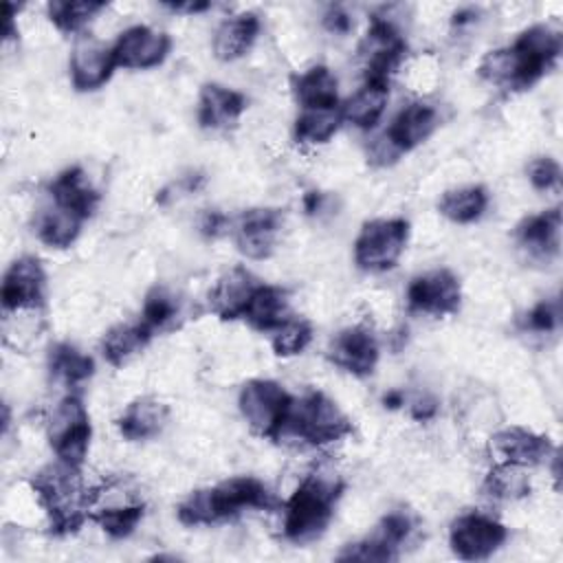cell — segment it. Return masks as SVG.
<instances>
[{"label": "cell", "mask_w": 563, "mask_h": 563, "mask_svg": "<svg viewBox=\"0 0 563 563\" xmlns=\"http://www.w3.org/2000/svg\"><path fill=\"white\" fill-rule=\"evenodd\" d=\"M559 55L561 33L548 24H532L512 44L488 51L477 73L484 81L504 90H526L554 66Z\"/></svg>", "instance_id": "obj_1"}, {"label": "cell", "mask_w": 563, "mask_h": 563, "mask_svg": "<svg viewBox=\"0 0 563 563\" xmlns=\"http://www.w3.org/2000/svg\"><path fill=\"white\" fill-rule=\"evenodd\" d=\"M275 493L253 475H238L222 479L216 486L191 490L176 508L183 526H211L242 515L244 510H275L279 508Z\"/></svg>", "instance_id": "obj_2"}, {"label": "cell", "mask_w": 563, "mask_h": 563, "mask_svg": "<svg viewBox=\"0 0 563 563\" xmlns=\"http://www.w3.org/2000/svg\"><path fill=\"white\" fill-rule=\"evenodd\" d=\"M31 488L46 515L48 530L53 534H75L90 519L95 488L86 486L79 466L55 460L33 473Z\"/></svg>", "instance_id": "obj_3"}, {"label": "cell", "mask_w": 563, "mask_h": 563, "mask_svg": "<svg viewBox=\"0 0 563 563\" xmlns=\"http://www.w3.org/2000/svg\"><path fill=\"white\" fill-rule=\"evenodd\" d=\"M343 490L345 482L334 471L314 468L306 473L292 495L282 501L284 537L297 545L317 541L328 530Z\"/></svg>", "instance_id": "obj_4"}, {"label": "cell", "mask_w": 563, "mask_h": 563, "mask_svg": "<svg viewBox=\"0 0 563 563\" xmlns=\"http://www.w3.org/2000/svg\"><path fill=\"white\" fill-rule=\"evenodd\" d=\"M284 433L310 446H325L352 435L354 424L330 396L323 391H306L303 396H292Z\"/></svg>", "instance_id": "obj_5"}, {"label": "cell", "mask_w": 563, "mask_h": 563, "mask_svg": "<svg viewBox=\"0 0 563 563\" xmlns=\"http://www.w3.org/2000/svg\"><path fill=\"white\" fill-rule=\"evenodd\" d=\"M292 394L271 378H251L240 387L238 409L249 429L264 440H279Z\"/></svg>", "instance_id": "obj_6"}, {"label": "cell", "mask_w": 563, "mask_h": 563, "mask_svg": "<svg viewBox=\"0 0 563 563\" xmlns=\"http://www.w3.org/2000/svg\"><path fill=\"white\" fill-rule=\"evenodd\" d=\"M409 220L374 218L363 222L352 244L354 264L365 273L391 271L402 257L409 242Z\"/></svg>", "instance_id": "obj_7"}, {"label": "cell", "mask_w": 563, "mask_h": 563, "mask_svg": "<svg viewBox=\"0 0 563 563\" xmlns=\"http://www.w3.org/2000/svg\"><path fill=\"white\" fill-rule=\"evenodd\" d=\"M46 438L57 460L81 468L90 449L92 424L90 413L77 391H68L53 407L46 420Z\"/></svg>", "instance_id": "obj_8"}, {"label": "cell", "mask_w": 563, "mask_h": 563, "mask_svg": "<svg viewBox=\"0 0 563 563\" xmlns=\"http://www.w3.org/2000/svg\"><path fill=\"white\" fill-rule=\"evenodd\" d=\"M358 53L365 62V81L389 84L391 75L405 62L407 40L389 18L374 15Z\"/></svg>", "instance_id": "obj_9"}, {"label": "cell", "mask_w": 563, "mask_h": 563, "mask_svg": "<svg viewBox=\"0 0 563 563\" xmlns=\"http://www.w3.org/2000/svg\"><path fill=\"white\" fill-rule=\"evenodd\" d=\"M407 310L427 317H451L462 306L460 277L449 268H433L411 277L405 292Z\"/></svg>", "instance_id": "obj_10"}, {"label": "cell", "mask_w": 563, "mask_h": 563, "mask_svg": "<svg viewBox=\"0 0 563 563\" xmlns=\"http://www.w3.org/2000/svg\"><path fill=\"white\" fill-rule=\"evenodd\" d=\"M508 539V528L486 512H462L449 526V545L462 561H484Z\"/></svg>", "instance_id": "obj_11"}, {"label": "cell", "mask_w": 563, "mask_h": 563, "mask_svg": "<svg viewBox=\"0 0 563 563\" xmlns=\"http://www.w3.org/2000/svg\"><path fill=\"white\" fill-rule=\"evenodd\" d=\"M413 532V517L407 510H391L374 526V530L354 543H347L339 552V561H363V563H380L396 561L400 548Z\"/></svg>", "instance_id": "obj_12"}, {"label": "cell", "mask_w": 563, "mask_h": 563, "mask_svg": "<svg viewBox=\"0 0 563 563\" xmlns=\"http://www.w3.org/2000/svg\"><path fill=\"white\" fill-rule=\"evenodd\" d=\"M0 301L4 312H33L46 306V271L40 257L20 255L7 266Z\"/></svg>", "instance_id": "obj_13"}, {"label": "cell", "mask_w": 563, "mask_h": 563, "mask_svg": "<svg viewBox=\"0 0 563 563\" xmlns=\"http://www.w3.org/2000/svg\"><path fill=\"white\" fill-rule=\"evenodd\" d=\"M231 227L235 249L246 260H266L275 253L284 227V213L275 207H253L242 211Z\"/></svg>", "instance_id": "obj_14"}, {"label": "cell", "mask_w": 563, "mask_h": 563, "mask_svg": "<svg viewBox=\"0 0 563 563\" xmlns=\"http://www.w3.org/2000/svg\"><path fill=\"white\" fill-rule=\"evenodd\" d=\"M328 361L345 374L367 378L374 374L380 356V345L369 325H350L336 332L325 352Z\"/></svg>", "instance_id": "obj_15"}, {"label": "cell", "mask_w": 563, "mask_h": 563, "mask_svg": "<svg viewBox=\"0 0 563 563\" xmlns=\"http://www.w3.org/2000/svg\"><path fill=\"white\" fill-rule=\"evenodd\" d=\"M172 44L174 42L165 31H156L145 24H134L121 31L119 37L112 42L117 68H125V70L156 68L167 59Z\"/></svg>", "instance_id": "obj_16"}, {"label": "cell", "mask_w": 563, "mask_h": 563, "mask_svg": "<svg viewBox=\"0 0 563 563\" xmlns=\"http://www.w3.org/2000/svg\"><path fill=\"white\" fill-rule=\"evenodd\" d=\"M440 125V108L431 101L418 99L402 106L391 119L389 128L380 134V139L391 147V152L400 158L402 154L422 145Z\"/></svg>", "instance_id": "obj_17"}, {"label": "cell", "mask_w": 563, "mask_h": 563, "mask_svg": "<svg viewBox=\"0 0 563 563\" xmlns=\"http://www.w3.org/2000/svg\"><path fill=\"white\" fill-rule=\"evenodd\" d=\"M117 68L112 44H103L97 37L90 35H79L70 59H68V70H70V84L77 92H92L106 86Z\"/></svg>", "instance_id": "obj_18"}, {"label": "cell", "mask_w": 563, "mask_h": 563, "mask_svg": "<svg viewBox=\"0 0 563 563\" xmlns=\"http://www.w3.org/2000/svg\"><path fill=\"white\" fill-rule=\"evenodd\" d=\"M561 207L526 216L515 227V242L528 260L550 264L561 253Z\"/></svg>", "instance_id": "obj_19"}, {"label": "cell", "mask_w": 563, "mask_h": 563, "mask_svg": "<svg viewBox=\"0 0 563 563\" xmlns=\"http://www.w3.org/2000/svg\"><path fill=\"white\" fill-rule=\"evenodd\" d=\"M260 284L262 282L246 266H233L224 271L209 290V310L222 321L242 319Z\"/></svg>", "instance_id": "obj_20"}, {"label": "cell", "mask_w": 563, "mask_h": 563, "mask_svg": "<svg viewBox=\"0 0 563 563\" xmlns=\"http://www.w3.org/2000/svg\"><path fill=\"white\" fill-rule=\"evenodd\" d=\"M493 451L499 455V462L517 466H537L556 453V446L548 435L534 433L526 427H506L490 438Z\"/></svg>", "instance_id": "obj_21"}, {"label": "cell", "mask_w": 563, "mask_h": 563, "mask_svg": "<svg viewBox=\"0 0 563 563\" xmlns=\"http://www.w3.org/2000/svg\"><path fill=\"white\" fill-rule=\"evenodd\" d=\"M246 108L249 99L244 92L218 81H207L198 95L196 119L205 130H224L235 125Z\"/></svg>", "instance_id": "obj_22"}, {"label": "cell", "mask_w": 563, "mask_h": 563, "mask_svg": "<svg viewBox=\"0 0 563 563\" xmlns=\"http://www.w3.org/2000/svg\"><path fill=\"white\" fill-rule=\"evenodd\" d=\"M260 29H262L260 15L253 11L235 13L222 20L213 31V42H211L213 57L224 64L242 59L253 48L260 35Z\"/></svg>", "instance_id": "obj_23"}, {"label": "cell", "mask_w": 563, "mask_h": 563, "mask_svg": "<svg viewBox=\"0 0 563 563\" xmlns=\"http://www.w3.org/2000/svg\"><path fill=\"white\" fill-rule=\"evenodd\" d=\"M169 420V407L154 396H139L117 418V431L128 442L156 438Z\"/></svg>", "instance_id": "obj_24"}, {"label": "cell", "mask_w": 563, "mask_h": 563, "mask_svg": "<svg viewBox=\"0 0 563 563\" xmlns=\"http://www.w3.org/2000/svg\"><path fill=\"white\" fill-rule=\"evenodd\" d=\"M48 198L51 202L70 209L86 220L95 213L99 205V191L92 187L86 169L81 165H70L62 169L51 183H48Z\"/></svg>", "instance_id": "obj_25"}, {"label": "cell", "mask_w": 563, "mask_h": 563, "mask_svg": "<svg viewBox=\"0 0 563 563\" xmlns=\"http://www.w3.org/2000/svg\"><path fill=\"white\" fill-rule=\"evenodd\" d=\"M290 312V301H288V290L282 286L273 284H260L242 314V321H246L253 330L257 332H273L277 330Z\"/></svg>", "instance_id": "obj_26"}, {"label": "cell", "mask_w": 563, "mask_h": 563, "mask_svg": "<svg viewBox=\"0 0 563 563\" xmlns=\"http://www.w3.org/2000/svg\"><path fill=\"white\" fill-rule=\"evenodd\" d=\"M84 222H86L84 216L51 202V205H46L44 209H40L35 213V222H33L35 229L33 231L37 233V240L42 244H46L51 249H57V251H64V249H68L70 244L77 242Z\"/></svg>", "instance_id": "obj_27"}, {"label": "cell", "mask_w": 563, "mask_h": 563, "mask_svg": "<svg viewBox=\"0 0 563 563\" xmlns=\"http://www.w3.org/2000/svg\"><path fill=\"white\" fill-rule=\"evenodd\" d=\"M292 97L299 108H330L339 106V79L336 75L323 66L314 64L303 73L292 77Z\"/></svg>", "instance_id": "obj_28"}, {"label": "cell", "mask_w": 563, "mask_h": 563, "mask_svg": "<svg viewBox=\"0 0 563 563\" xmlns=\"http://www.w3.org/2000/svg\"><path fill=\"white\" fill-rule=\"evenodd\" d=\"M389 101V84L363 81V86L341 101L343 121L352 123L358 130H372L385 114Z\"/></svg>", "instance_id": "obj_29"}, {"label": "cell", "mask_w": 563, "mask_h": 563, "mask_svg": "<svg viewBox=\"0 0 563 563\" xmlns=\"http://www.w3.org/2000/svg\"><path fill=\"white\" fill-rule=\"evenodd\" d=\"M490 202V194L484 185H464L444 191L438 200V211L453 224L477 222Z\"/></svg>", "instance_id": "obj_30"}, {"label": "cell", "mask_w": 563, "mask_h": 563, "mask_svg": "<svg viewBox=\"0 0 563 563\" xmlns=\"http://www.w3.org/2000/svg\"><path fill=\"white\" fill-rule=\"evenodd\" d=\"M48 372L55 380L64 383L73 391L95 374V361L77 345L59 341L48 350Z\"/></svg>", "instance_id": "obj_31"}, {"label": "cell", "mask_w": 563, "mask_h": 563, "mask_svg": "<svg viewBox=\"0 0 563 563\" xmlns=\"http://www.w3.org/2000/svg\"><path fill=\"white\" fill-rule=\"evenodd\" d=\"M150 341H152V334L143 328L141 321L117 323L103 334L101 354L112 367H123L128 361L141 354Z\"/></svg>", "instance_id": "obj_32"}, {"label": "cell", "mask_w": 563, "mask_h": 563, "mask_svg": "<svg viewBox=\"0 0 563 563\" xmlns=\"http://www.w3.org/2000/svg\"><path fill=\"white\" fill-rule=\"evenodd\" d=\"M341 123V103L330 108H301L295 119V139L306 145H323L339 132Z\"/></svg>", "instance_id": "obj_33"}, {"label": "cell", "mask_w": 563, "mask_h": 563, "mask_svg": "<svg viewBox=\"0 0 563 563\" xmlns=\"http://www.w3.org/2000/svg\"><path fill=\"white\" fill-rule=\"evenodd\" d=\"M145 512L143 501H117L106 506H92L90 521H95L110 539H125L130 537L136 526L141 523Z\"/></svg>", "instance_id": "obj_34"}, {"label": "cell", "mask_w": 563, "mask_h": 563, "mask_svg": "<svg viewBox=\"0 0 563 563\" xmlns=\"http://www.w3.org/2000/svg\"><path fill=\"white\" fill-rule=\"evenodd\" d=\"M178 314H180L178 297L165 286H154L147 290V295L143 299L139 321L154 336V334L172 328L176 323Z\"/></svg>", "instance_id": "obj_35"}, {"label": "cell", "mask_w": 563, "mask_h": 563, "mask_svg": "<svg viewBox=\"0 0 563 563\" xmlns=\"http://www.w3.org/2000/svg\"><path fill=\"white\" fill-rule=\"evenodd\" d=\"M103 9V0H51L46 4V15L57 31L79 33Z\"/></svg>", "instance_id": "obj_36"}, {"label": "cell", "mask_w": 563, "mask_h": 563, "mask_svg": "<svg viewBox=\"0 0 563 563\" xmlns=\"http://www.w3.org/2000/svg\"><path fill=\"white\" fill-rule=\"evenodd\" d=\"M484 493L493 499H521L530 493V479L523 466L497 462L484 477Z\"/></svg>", "instance_id": "obj_37"}, {"label": "cell", "mask_w": 563, "mask_h": 563, "mask_svg": "<svg viewBox=\"0 0 563 563\" xmlns=\"http://www.w3.org/2000/svg\"><path fill=\"white\" fill-rule=\"evenodd\" d=\"M312 323L303 317H288L277 330L271 332V347L275 352V356L282 358H290L301 354L310 341H312Z\"/></svg>", "instance_id": "obj_38"}, {"label": "cell", "mask_w": 563, "mask_h": 563, "mask_svg": "<svg viewBox=\"0 0 563 563\" xmlns=\"http://www.w3.org/2000/svg\"><path fill=\"white\" fill-rule=\"evenodd\" d=\"M561 321V303L559 299H541L534 303L526 314H523V330L539 332V334H550L559 328Z\"/></svg>", "instance_id": "obj_39"}, {"label": "cell", "mask_w": 563, "mask_h": 563, "mask_svg": "<svg viewBox=\"0 0 563 563\" xmlns=\"http://www.w3.org/2000/svg\"><path fill=\"white\" fill-rule=\"evenodd\" d=\"M528 172V180L534 189L539 191H550V189H556L561 185V165L556 158L552 156H537L528 163L526 167Z\"/></svg>", "instance_id": "obj_40"}, {"label": "cell", "mask_w": 563, "mask_h": 563, "mask_svg": "<svg viewBox=\"0 0 563 563\" xmlns=\"http://www.w3.org/2000/svg\"><path fill=\"white\" fill-rule=\"evenodd\" d=\"M323 26L334 35H347L352 29V18L343 7L334 4L323 13Z\"/></svg>", "instance_id": "obj_41"}, {"label": "cell", "mask_w": 563, "mask_h": 563, "mask_svg": "<svg viewBox=\"0 0 563 563\" xmlns=\"http://www.w3.org/2000/svg\"><path fill=\"white\" fill-rule=\"evenodd\" d=\"M229 227H231V220L222 211H216V209L205 211V216L200 220V231L207 238H218V235L227 233Z\"/></svg>", "instance_id": "obj_42"}, {"label": "cell", "mask_w": 563, "mask_h": 563, "mask_svg": "<svg viewBox=\"0 0 563 563\" xmlns=\"http://www.w3.org/2000/svg\"><path fill=\"white\" fill-rule=\"evenodd\" d=\"M409 413H411V418L418 420V422L433 420V418L438 416V400H435L433 396L424 394V396H420V398H416V400L411 402Z\"/></svg>", "instance_id": "obj_43"}, {"label": "cell", "mask_w": 563, "mask_h": 563, "mask_svg": "<svg viewBox=\"0 0 563 563\" xmlns=\"http://www.w3.org/2000/svg\"><path fill=\"white\" fill-rule=\"evenodd\" d=\"M165 7H169L172 11H185V13H200L207 11L211 4L209 2H167Z\"/></svg>", "instance_id": "obj_44"}, {"label": "cell", "mask_w": 563, "mask_h": 563, "mask_svg": "<svg viewBox=\"0 0 563 563\" xmlns=\"http://www.w3.org/2000/svg\"><path fill=\"white\" fill-rule=\"evenodd\" d=\"M475 20H477V11L471 9V7H466V9H460V11L453 13L451 24L460 29V26H466V24H471V22H475Z\"/></svg>", "instance_id": "obj_45"}, {"label": "cell", "mask_w": 563, "mask_h": 563, "mask_svg": "<svg viewBox=\"0 0 563 563\" xmlns=\"http://www.w3.org/2000/svg\"><path fill=\"white\" fill-rule=\"evenodd\" d=\"M383 405H385V409H398L405 405V394L400 389H391L383 396Z\"/></svg>", "instance_id": "obj_46"}, {"label": "cell", "mask_w": 563, "mask_h": 563, "mask_svg": "<svg viewBox=\"0 0 563 563\" xmlns=\"http://www.w3.org/2000/svg\"><path fill=\"white\" fill-rule=\"evenodd\" d=\"M321 194L319 191H308L306 194V198H303V207H306V211L308 213H314V211H319L321 209Z\"/></svg>", "instance_id": "obj_47"}]
</instances>
